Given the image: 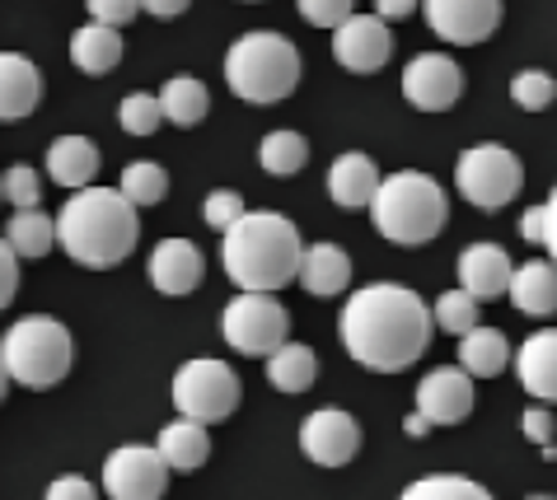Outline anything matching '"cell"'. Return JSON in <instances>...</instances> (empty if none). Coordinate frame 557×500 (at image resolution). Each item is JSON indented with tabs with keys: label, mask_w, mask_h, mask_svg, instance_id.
Listing matches in <instances>:
<instances>
[{
	"label": "cell",
	"mask_w": 557,
	"mask_h": 500,
	"mask_svg": "<svg viewBox=\"0 0 557 500\" xmlns=\"http://www.w3.org/2000/svg\"><path fill=\"white\" fill-rule=\"evenodd\" d=\"M422 10L431 34H441L455 47H478L502 24V0H422Z\"/></svg>",
	"instance_id": "7c38bea8"
},
{
	"label": "cell",
	"mask_w": 557,
	"mask_h": 500,
	"mask_svg": "<svg viewBox=\"0 0 557 500\" xmlns=\"http://www.w3.org/2000/svg\"><path fill=\"white\" fill-rule=\"evenodd\" d=\"M404 430H408V435H412V440H422V435H426V430H431V421H426V416H417V412H412V416H408V421H404Z\"/></svg>",
	"instance_id": "7dc6e473"
},
{
	"label": "cell",
	"mask_w": 557,
	"mask_h": 500,
	"mask_svg": "<svg viewBox=\"0 0 557 500\" xmlns=\"http://www.w3.org/2000/svg\"><path fill=\"white\" fill-rule=\"evenodd\" d=\"M225 85L244 103H282L300 85V52L290 47L286 34H244L225 52Z\"/></svg>",
	"instance_id": "8992f818"
},
{
	"label": "cell",
	"mask_w": 557,
	"mask_h": 500,
	"mask_svg": "<svg viewBox=\"0 0 557 500\" xmlns=\"http://www.w3.org/2000/svg\"><path fill=\"white\" fill-rule=\"evenodd\" d=\"M202 215H207V225H211V229H221V234H225L235 221H244V197H239V192H225V187H221V192H211V197H207Z\"/></svg>",
	"instance_id": "74e56055"
},
{
	"label": "cell",
	"mask_w": 557,
	"mask_h": 500,
	"mask_svg": "<svg viewBox=\"0 0 557 500\" xmlns=\"http://www.w3.org/2000/svg\"><path fill=\"white\" fill-rule=\"evenodd\" d=\"M455 187L469 207L502 211L524 187V164L516 160V150H506V146H469L455 164Z\"/></svg>",
	"instance_id": "52a82bcc"
},
{
	"label": "cell",
	"mask_w": 557,
	"mask_h": 500,
	"mask_svg": "<svg viewBox=\"0 0 557 500\" xmlns=\"http://www.w3.org/2000/svg\"><path fill=\"white\" fill-rule=\"evenodd\" d=\"M5 388H10V379H5V370H0V402H5Z\"/></svg>",
	"instance_id": "c3c4849f"
},
{
	"label": "cell",
	"mask_w": 557,
	"mask_h": 500,
	"mask_svg": "<svg viewBox=\"0 0 557 500\" xmlns=\"http://www.w3.org/2000/svg\"><path fill=\"white\" fill-rule=\"evenodd\" d=\"M75 361V341L66 333V323H57L48 314H28L0 337V370L10 384L20 388H57L71 374Z\"/></svg>",
	"instance_id": "5b68a950"
},
{
	"label": "cell",
	"mask_w": 557,
	"mask_h": 500,
	"mask_svg": "<svg viewBox=\"0 0 557 500\" xmlns=\"http://www.w3.org/2000/svg\"><path fill=\"white\" fill-rule=\"evenodd\" d=\"M469 412H473V379L463 370L441 365L417 384V416H426L431 426H459Z\"/></svg>",
	"instance_id": "9a60e30c"
},
{
	"label": "cell",
	"mask_w": 557,
	"mask_h": 500,
	"mask_svg": "<svg viewBox=\"0 0 557 500\" xmlns=\"http://www.w3.org/2000/svg\"><path fill=\"white\" fill-rule=\"evenodd\" d=\"M193 0H141V10L154 14V20H174V14H183Z\"/></svg>",
	"instance_id": "f6af8a7d"
},
{
	"label": "cell",
	"mask_w": 557,
	"mask_h": 500,
	"mask_svg": "<svg viewBox=\"0 0 557 500\" xmlns=\"http://www.w3.org/2000/svg\"><path fill=\"white\" fill-rule=\"evenodd\" d=\"M404 93H408L412 108H422V113H445V108H455L459 93H463V71L455 66L450 57L422 52V57L408 61Z\"/></svg>",
	"instance_id": "4fadbf2b"
},
{
	"label": "cell",
	"mask_w": 557,
	"mask_h": 500,
	"mask_svg": "<svg viewBox=\"0 0 557 500\" xmlns=\"http://www.w3.org/2000/svg\"><path fill=\"white\" fill-rule=\"evenodd\" d=\"M89 14H95V24L103 28H122L136 20V10H141V0H85Z\"/></svg>",
	"instance_id": "ab89813d"
},
{
	"label": "cell",
	"mask_w": 557,
	"mask_h": 500,
	"mask_svg": "<svg viewBox=\"0 0 557 500\" xmlns=\"http://www.w3.org/2000/svg\"><path fill=\"white\" fill-rule=\"evenodd\" d=\"M516 374L524 384V393L539 402H557V327L530 333L516 351Z\"/></svg>",
	"instance_id": "ac0fdd59"
},
{
	"label": "cell",
	"mask_w": 557,
	"mask_h": 500,
	"mask_svg": "<svg viewBox=\"0 0 557 500\" xmlns=\"http://www.w3.org/2000/svg\"><path fill=\"white\" fill-rule=\"evenodd\" d=\"M394 52V34L384 28L380 14H351L347 24L333 28V57L351 75H375Z\"/></svg>",
	"instance_id": "5bb4252c"
},
{
	"label": "cell",
	"mask_w": 557,
	"mask_h": 500,
	"mask_svg": "<svg viewBox=\"0 0 557 500\" xmlns=\"http://www.w3.org/2000/svg\"><path fill=\"white\" fill-rule=\"evenodd\" d=\"M239 374L225 361H188L174 374V408L183 421H197V426H221L225 416H235L239 408Z\"/></svg>",
	"instance_id": "ba28073f"
},
{
	"label": "cell",
	"mask_w": 557,
	"mask_h": 500,
	"mask_svg": "<svg viewBox=\"0 0 557 500\" xmlns=\"http://www.w3.org/2000/svg\"><path fill=\"white\" fill-rule=\"evenodd\" d=\"M510 99H516L524 113H544V108L557 99V80L548 71H520L510 80Z\"/></svg>",
	"instance_id": "836d02e7"
},
{
	"label": "cell",
	"mask_w": 557,
	"mask_h": 500,
	"mask_svg": "<svg viewBox=\"0 0 557 500\" xmlns=\"http://www.w3.org/2000/svg\"><path fill=\"white\" fill-rule=\"evenodd\" d=\"M207 276V258L193 239H160L150 253V286L169 295V300H183L202 286Z\"/></svg>",
	"instance_id": "2e32d148"
},
{
	"label": "cell",
	"mask_w": 557,
	"mask_h": 500,
	"mask_svg": "<svg viewBox=\"0 0 557 500\" xmlns=\"http://www.w3.org/2000/svg\"><path fill=\"white\" fill-rule=\"evenodd\" d=\"M544 215H548V225H544V248H548V258H553V267H557V187H553V197L544 201Z\"/></svg>",
	"instance_id": "ee69618b"
},
{
	"label": "cell",
	"mask_w": 557,
	"mask_h": 500,
	"mask_svg": "<svg viewBox=\"0 0 557 500\" xmlns=\"http://www.w3.org/2000/svg\"><path fill=\"white\" fill-rule=\"evenodd\" d=\"M268 379L276 393H309L319 379V355L305 347V341H286L268 355Z\"/></svg>",
	"instance_id": "4316f807"
},
{
	"label": "cell",
	"mask_w": 557,
	"mask_h": 500,
	"mask_svg": "<svg viewBox=\"0 0 557 500\" xmlns=\"http://www.w3.org/2000/svg\"><path fill=\"white\" fill-rule=\"evenodd\" d=\"M296 5H300V14L314 28H337V24H347L351 14H356L351 10L356 0H296Z\"/></svg>",
	"instance_id": "8d00e7d4"
},
{
	"label": "cell",
	"mask_w": 557,
	"mask_h": 500,
	"mask_svg": "<svg viewBox=\"0 0 557 500\" xmlns=\"http://www.w3.org/2000/svg\"><path fill=\"white\" fill-rule=\"evenodd\" d=\"M5 243H10V253L20 262L48 258L57 248V221L52 215H42V211H14V221L5 225Z\"/></svg>",
	"instance_id": "83f0119b"
},
{
	"label": "cell",
	"mask_w": 557,
	"mask_h": 500,
	"mask_svg": "<svg viewBox=\"0 0 557 500\" xmlns=\"http://www.w3.org/2000/svg\"><path fill=\"white\" fill-rule=\"evenodd\" d=\"M117 117H122V132H127V136H150L164 122L160 99H154V93H127L122 108H117Z\"/></svg>",
	"instance_id": "e575fe53"
},
{
	"label": "cell",
	"mask_w": 557,
	"mask_h": 500,
	"mask_svg": "<svg viewBox=\"0 0 557 500\" xmlns=\"http://www.w3.org/2000/svg\"><path fill=\"white\" fill-rule=\"evenodd\" d=\"M510 258L502 243H469L459 253V290L473 295L478 304L483 300H497V295L510 290Z\"/></svg>",
	"instance_id": "e0dca14e"
},
{
	"label": "cell",
	"mask_w": 557,
	"mask_h": 500,
	"mask_svg": "<svg viewBox=\"0 0 557 500\" xmlns=\"http://www.w3.org/2000/svg\"><path fill=\"white\" fill-rule=\"evenodd\" d=\"M305 160H309V146H305L300 132H268V136H262V146H258V164L268 168L272 178L300 174Z\"/></svg>",
	"instance_id": "f546056e"
},
{
	"label": "cell",
	"mask_w": 557,
	"mask_h": 500,
	"mask_svg": "<svg viewBox=\"0 0 557 500\" xmlns=\"http://www.w3.org/2000/svg\"><path fill=\"white\" fill-rule=\"evenodd\" d=\"M506 365H510V341L497 327L478 323L473 333L459 337V370L469 374V379H492V374H502Z\"/></svg>",
	"instance_id": "d4e9b609"
},
{
	"label": "cell",
	"mask_w": 557,
	"mask_h": 500,
	"mask_svg": "<svg viewBox=\"0 0 557 500\" xmlns=\"http://www.w3.org/2000/svg\"><path fill=\"white\" fill-rule=\"evenodd\" d=\"M530 500H553V496H530Z\"/></svg>",
	"instance_id": "681fc988"
},
{
	"label": "cell",
	"mask_w": 557,
	"mask_h": 500,
	"mask_svg": "<svg viewBox=\"0 0 557 500\" xmlns=\"http://www.w3.org/2000/svg\"><path fill=\"white\" fill-rule=\"evenodd\" d=\"M296 280L314 300H333V295H343L351 286V258L337 243H309L300 253Z\"/></svg>",
	"instance_id": "44dd1931"
},
{
	"label": "cell",
	"mask_w": 557,
	"mask_h": 500,
	"mask_svg": "<svg viewBox=\"0 0 557 500\" xmlns=\"http://www.w3.org/2000/svg\"><path fill=\"white\" fill-rule=\"evenodd\" d=\"M117 192L127 197L136 211H141V207H160L164 192H169V174H164V164H150V160L127 164V168H122Z\"/></svg>",
	"instance_id": "4dcf8cb0"
},
{
	"label": "cell",
	"mask_w": 557,
	"mask_h": 500,
	"mask_svg": "<svg viewBox=\"0 0 557 500\" xmlns=\"http://www.w3.org/2000/svg\"><path fill=\"white\" fill-rule=\"evenodd\" d=\"M99 174V146L89 136H57L48 146V178L66 192H81Z\"/></svg>",
	"instance_id": "7402d4cb"
},
{
	"label": "cell",
	"mask_w": 557,
	"mask_h": 500,
	"mask_svg": "<svg viewBox=\"0 0 557 500\" xmlns=\"http://www.w3.org/2000/svg\"><path fill=\"white\" fill-rule=\"evenodd\" d=\"M380 20H408V14L417 10V0H375Z\"/></svg>",
	"instance_id": "bcb514c9"
},
{
	"label": "cell",
	"mask_w": 557,
	"mask_h": 500,
	"mask_svg": "<svg viewBox=\"0 0 557 500\" xmlns=\"http://www.w3.org/2000/svg\"><path fill=\"white\" fill-rule=\"evenodd\" d=\"M169 487V467L154 445H122L103 459V491L108 500H160Z\"/></svg>",
	"instance_id": "30bf717a"
},
{
	"label": "cell",
	"mask_w": 557,
	"mask_h": 500,
	"mask_svg": "<svg viewBox=\"0 0 557 500\" xmlns=\"http://www.w3.org/2000/svg\"><path fill=\"white\" fill-rule=\"evenodd\" d=\"M380 192V168L370 154L361 150H347V154H337L333 168H329V197L337 201L343 211H361L370 207Z\"/></svg>",
	"instance_id": "d6986e66"
},
{
	"label": "cell",
	"mask_w": 557,
	"mask_h": 500,
	"mask_svg": "<svg viewBox=\"0 0 557 500\" xmlns=\"http://www.w3.org/2000/svg\"><path fill=\"white\" fill-rule=\"evenodd\" d=\"M221 333L239 355H262L268 361L276 347L290 341V314L276 295H235L225 304Z\"/></svg>",
	"instance_id": "9c48e42d"
},
{
	"label": "cell",
	"mask_w": 557,
	"mask_h": 500,
	"mask_svg": "<svg viewBox=\"0 0 557 500\" xmlns=\"http://www.w3.org/2000/svg\"><path fill=\"white\" fill-rule=\"evenodd\" d=\"M478 304L473 295H463V290H445L441 300H436V309H431V323L441 327V333H450V337H463V333H473L478 327Z\"/></svg>",
	"instance_id": "d6a6232c"
},
{
	"label": "cell",
	"mask_w": 557,
	"mask_h": 500,
	"mask_svg": "<svg viewBox=\"0 0 557 500\" xmlns=\"http://www.w3.org/2000/svg\"><path fill=\"white\" fill-rule=\"evenodd\" d=\"M343 347L356 365L398 374L422 361L431 347V309L417 290L394 286V280H375V286L356 290L343 304Z\"/></svg>",
	"instance_id": "6da1fadb"
},
{
	"label": "cell",
	"mask_w": 557,
	"mask_h": 500,
	"mask_svg": "<svg viewBox=\"0 0 557 500\" xmlns=\"http://www.w3.org/2000/svg\"><path fill=\"white\" fill-rule=\"evenodd\" d=\"M398 500H492V491L459 473H431V477H417Z\"/></svg>",
	"instance_id": "1f68e13d"
},
{
	"label": "cell",
	"mask_w": 557,
	"mask_h": 500,
	"mask_svg": "<svg viewBox=\"0 0 557 500\" xmlns=\"http://www.w3.org/2000/svg\"><path fill=\"white\" fill-rule=\"evenodd\" d=\"M300 449H305V459L319 467H347L356 459V449H361V426H356V416L343 408H319L305 416Z\"/></svg>",
	"instance_id": "8fae6325"
},
{
	"label": "cell",
	"mask_w": 557,
	"mask_h": 500,
	"mask_svg": "<svg viewBox=\"0 0 557 500\" xmlns=\"http://www.w3.org/2000/svg\"><path fill=\"white\" fill-rule=\"evenodd\" d=\"M71 61L85 75H113L117 61H122V34L117 28H103V24L75 28L71 34Z\"/></svg>",
	"instance_id": "484cf974"
},
{
	"label": "cell",
	"mask_w": 557,
	"mask_h": 500,
	"mask_svg": "<svg viewBox=\"0 0 557 500\" xmlns=\"http://www.w3.org/2000/svg\"><path fill=\"white\" fill-rule=\"evenodd\" d=\"M154 454L164 459L169 473H197V467L207 463L211 454V440H207V426H197V421H169L160 430V440H154Z\"/></svg>",
	"instance_id": "cb8c5ba5"
},
{
	"label": "cell",
	"mask_w": 557,
	"mask_h": 500,
	"mask_svg": "<svg viewBox=\"0 0 557 500\" xmlns=\"http://www.w3.org/2000/svg\"><path fill=\"white\" fill-rule=\"evenodd\" d=\"M48 500H99V491H95V482L89 477L66 473V477H57L48 487Z\"/></svg>",
	"instance_id": "60d3db41"
},
{
	"label": "cell",
	"mask_w": 557,
	"mask_h": 500,
	"mask_svg": "<svg viewBox=\"0 0 557 500\" xmlns=\"http://www.w3.org/2000/svg\"><path fill=\"white\" fill-rule=\"evenodd\" d=\"M370 215H375V229L389 243L417 248V243H431L450 225V197H445L441 183L422 174V168H398V174L380 178Z\"/></svg>",
	"instance_id": "277c9868"
},
{
	"label": "cell",
	"mask_w": 557,
	"mask_h": 500,
	"mask_svg": "<svg viewBox=\"0 0 557 500\" xmlns=\"http://www.w3.org/2000/svg\"><path fill=\"white\" fill-rule=\"evenodd\" d=\"M14 290H20V258H14L10 243L0 239V309L14 300Z\"/></svg>",
	"instance_id": "b9f144b4"
},
{
	"label": "cell",
	"mask_w": 557,
	"mask_h": 500,
	"mask_svg": "<svg viewBox=\"0 0 557 500\" xmlns=\"http://www.w3.org/2000/svg\"><path fill=\"white\" fill-rule=\"evenodd\" d=\"M38 197H42V183L28 164H14L10 174H0V201H10L14 211H38Z\"/></svg>",
	"instance_id": "d590c367"
},
{
	"label": "cell",
	"mask_w": 557,
	"mask_h": 500,
	"mask_svg": "<svg viewBox=\"0 0 557 500\" xmlns=\"http://www.w3.org/2000/svg\"><path fill=\"white\" fill-rule=\"evenodd\" d=\"M510 304L530 318H553L557 314V267L544 258L524 262V267L510 272Z\"/></svg>",
	"instance_id": "603a6c76"
},
{
	"label": "cell",
	"mask_w": 557,
	"mask_h": 500,
	"mask_svg": "<svg viewBox=\"0 0 557 500\" xmlns=\"http://www.w3.org/2000/svg\"><path fill=\"white\" fill-rule=\"evenodd\" d=\"M154 99H160L164 122H174V127H197V122L207 117V108H211L207 85L193 80V75H174V80L154 93Z\"/></svg>",
	"instance_id": "f1b7e54d"
},
{
	"label": "cell",
	"mask_w": 557,
	"mask_h": 500,
	"mask_svg": "<svg viewBox=\"0 0 557 500\" xmlns=\"http://www.w3.org/2000/svg\"><path fill=\"white\" fill-rule=\"evenodd\" d=\"M52 221H57V243L66 248V258H75L89 272H108L117 262H127L136 248V234H141L136 207L117 187H81V192L66 197V207Z\"/></svg>",
	"instance_id": "7a4b0ae2"
},
{
	"label": "cell",
	"mask_w": 557,
	"mask_h": 500,
	"mask_svg": "<svg viewBox=\"0 0 557 500\" xmlns=\"http://www.w3.org/2000/svg\"><path fill=\"white\" fill-rule=\"evenodd\" d=\"M300 229L282 211H244V221L225 229L221 258L225 276L239 286V295H276L300 272Z\"/></svg>",
	"instance_id": "3957f363"
},
{
	"label": "cell",
	"mask_w": 557,
	"mask_h": 500,
	"mask_svg": "<svg viewBox=\"0 0 557 500\" xmlns=\"http://www.w3.org/2000/svg\"><path fill=\"white\" fill-rule=\"evenodd\" d=\"M520 426H524V435H530V440H534L539 449H544V459L553 463V459H557V440H553L557 426H553V412H548V408H530V412H524Z\"/></svg>",
	"instance_id": "f35d334b"
},
{
	"label": "cell",
	"mask_w": 557,
	"mask_h": 500,
	"mask_svg": "<svg viewBox=\"0 0 557 500\" xmlns=\"http://www.w3.org/2000/svg\"><path fill=\"white\" fill-rule=\"evenodd\" d=\"M42 99V75L28 57L0 52V122H20Z\"/></svg>",
	"instance_id": "ffe728a7"
},
{
	"label": "cell",
	"mask_w": 557,
	"mask_h": 500,
	"mask_svg": "<svg viewBox=\"0 0 557 500\" xmlns=\"http://www.w3.org/2000/svg\"><path fill=\"white\" fill-rule=\"evenodd\" d=\"M249 5H253V0H249Z\"/></svg>",
	"instance_id": "f907efd6"
},
{
	"label": "cell",
	"mask_w": 557,
	"mask_h": 500,
	"mask_svg": "<svg viewBox=\"0 0 557 500\" xmlns=\"http://www.w3.org/2000/svg\"><path fill=\"white\" fill-rule=\"evenodd\" d=\"M544 225H548L544 207H530V211L520 215V239H524V243H544Z\"/></svg>",
	"instance_id": "7bdbcfd3"
}]
</instances>
